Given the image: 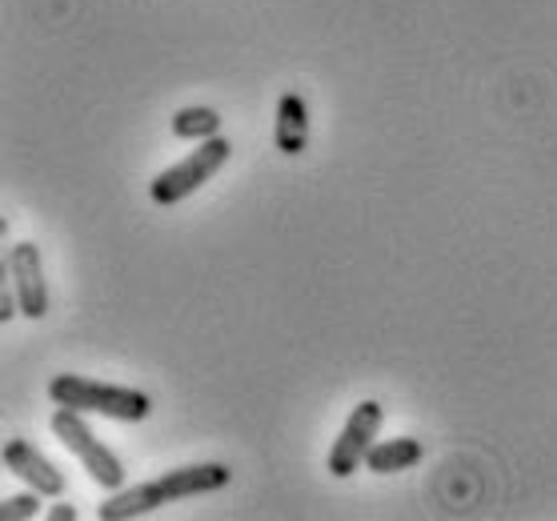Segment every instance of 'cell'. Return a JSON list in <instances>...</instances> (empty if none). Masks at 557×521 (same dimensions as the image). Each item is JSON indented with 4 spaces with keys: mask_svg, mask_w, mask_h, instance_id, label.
I'll return each mask as SVG.
<instances>
[{
    "mask_svg": "<svg viewBox=\"0 0 557 521\" xmlns=\"http://www.w3.org/2000/svg\"><path fill=\"white\" fill-rule=\"evenodd\" d=\"M425 458V445L418 437H389V442H373L366 458V470L369 473H401V470H413L418 461Z\"/></svg>",
    "mask_w": 557,
    "mask_h": 521,
    "instance_id": "9",
    "label": "cell"
},
{
    "mask_svg": "<svg viewBox=\"0 0 557 521\" xmlns=\"http://www.w3.org/2000/svg\"><path fill=\"white\" fill-rule=\"evenodd\" d=\"M273 140H277V153L297 157L309 145V104L301 92H281L277 101V125H273Z\"/></svg>",
    "mask_w": 557,
    "mask_h": 521,
    "instance_id": "8",
    "label": "cell"
},
{
    "mask_svg": "<svg viewBox=\"0 0 557 521\" xmlns=\"http://www.w3.org/2000/svg\"><path fill=\"white\" fill-rule=\"evenodd\" d=\"M216 128H221V113H216V109H205V104L181 109V113L173 116V137H181V140H209V137H216Z\"/></svg>",
    "mask_w": 557,
    "mask_h": 521,
    "instance_id": "10",
    "label": "cell"
},
{
    "mask_svg": "<svg viewBox=\"0 0 557 521\" xmlns=\"http://www.w3.org/2000/svg\"><path fill=\"white\" fill-rule=\"evenodd\" d=\"M4 273L13 281L16 301H21V318L40 321L49 313V281H45V261L33 241H21L4 253Z\"/></svg>",
    "mask_w": 557,
    "mask_h": 521,
    "instance_id": "6",
    "label": "cell"
},
{
    "mask_svg": "<svg viewBox=\"0 0 557 521\" xmlns=\"http://www.w3.org/2000/svg\"><path fill=\"white\" fill-rule=\"evenodd\" d=\"M37 513H40L37 489H33V494H13L0 501V518L4 521H28V518H37Z\"/></svg>",
    "mask_w": 557,
    "mask_h": 521,
    "instance_id": "11",
    "label": "cell"
},
{
    "mask_svg": "<svg viewBox=\"0 0 557 521\" xmlns=\"http://www.w3.org/2000/svg\"><path fill=\"white\" fill-rule=\"evenodd\" d=\"M381 421H385L381 401H357L354 413H349V421L342 425V433H337V442H333V449H330L333 477H349V473H357L366 466L369 449L377 442Z\"/></svg>",
    "mask_w": 557,
    "mask_h": 521,
    "instance_id": "5",
    "label": "cell"
},
{
    "mask_svg": "<svg viewBox=\"0 0 557 521\" xmlns=\"http://www.w3.org/2000/svg\"><path fill=\"white\" fill-rule=\"evenodd\" d=\"M52 433L64 442V449L73 454L85 470H89V477L101 489H121L125 485V466H121V458H116L113 449L97 437V433L89 430V421H85V413L73 406H57V413H52Z\"/></svg>",
    "mask_w": 557,
    "mask_h": 521,
    "instance_id": "3",
    "label": "cell"
},
{
    "mask_svg": "<svg viewBox=\"0 0 557 521\" xmlns=\"http://www.w3.org/2000/svg\"><path fill=\"white\" fill-rule=\"evenodd\" d=\"M4 466H9V473H16L28 489H37V494H45V497L64 494L61 470L40 454L37 445L25 442V437H9V442H4Z\"/></svg>",
    "mask_w": 557,
    "mask_h": 521,
    "instance_id": "7",
    "label": "cell"
},
{
    "mask_svg": "<svg viewBox=\"0 0 557 521\" xmlns=\"http://www.w3.org/2000/svg\"><path fill=\"white\" fill-rule=\"evenodd\" d=\"M49 518H52V521H73V518H76V509H73V506H52V509H49Z\"/></svg>",
    "mask_w": 557,
    "mask_h": 521,
    "instance_id": "12",
    "label": "cell"
},
{
    "mask_svg": "<svg viewBox=\"0 0 557 521\" xmlns=\"http://www.w3.org/2000/svg\"><path fill=\"white\" fill-rule=\"evenodd\" d=\"M233 482V470L221 466V461H201V466H181V470L161 473L157 482L133 485V489H116L101 509L97 518L101 521H128L140 518V513H152V509L169 506L177 497H197V494H216Z\"/></svg>",
    "mask_w": 557,
    "mask_h": 521,
    "instance_id": "1",
    "label": "cell"
},
{
    "mask_svg": "<svg viewBox=\"0 0 557 521\" xmlns=\"http://www.w3.org/2000/svg\"><path fill=\"white\" fill-rule=\"evenodd\" d=\"M228 157H233V145L225 137H209L201 140L193 153H185L177 165H169L165 173H157L149 185V197L157 204H177L185 197L201 189L205 181H213L221 169L228 165Z\"/></svg>",
    "mask_w": 557,
    "mask_h": 521,
    "instance_id": "4",
    "label": "cell"
},
{
    "mask_svg": "<svg viewBox=\"0 0 557 521\" xmlns=\"http://www.w3.org/2000/svg\"><path fill=\"white\" fill-rule=\"evenodd\" d=\"M49 397L57 406H73L81 413H101L113 421H145L152 413L149 394H140L133 385H109L76 373H57L49 382Z\"/></svg>",
    "mask_w": 557,
    "mask_h": 521,
    "instance_id": "2",
    "label": "cell"
}]
</instances>
